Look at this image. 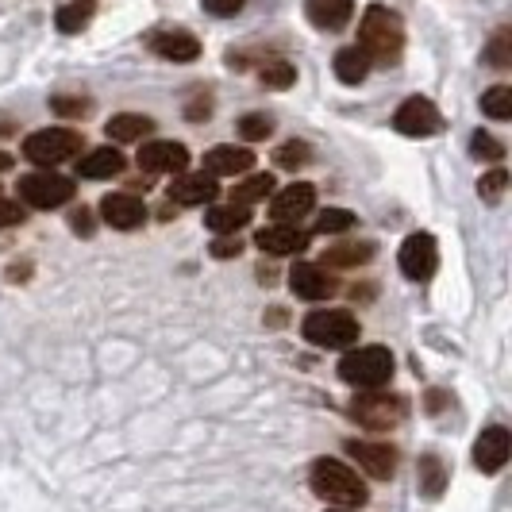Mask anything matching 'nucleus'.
I'll return each mask as SVG.
<instances>
[{
	"label": "nucleus",
	"instance_id": "nucleus-1",
	"mask_svg": "<svg viewBox=\"0 0 512 512\" xmlns=\"http://www.w3.org/2000/svg\"><path fill=\"white\" fill-rule=\"evenodd\" d=\"M370 62L378 66H393L401 51H405V24L393 8L385 4H370L359 20V43H355Z\"/></svg>",
	"mask_w": 512,
	"mask_h": 512
},
{
	"label": "nucleus",
	"instance_id": "nucleus-2",
	"mask_svg": "<svg viewBox=\"0 0 512 512\" xmlns=\"http://www.w3.org/2000/svg\"><path fill=\"white\" fill-rule=\"evenodd\" d=\"M308 482H312V493L324 505H335V509H359L370 497V489L359 478V470H351L347 462L339 459H316L312 470H308Z\"/></svg>",
	"mask_w": 512,
	"mask_h": 512
},
{
	"label": "nucleus",
	"instance_id": "nucleus-3",
	"mask_svg": "<svg viewBox=\"0 0 512 512\" xmlns=\"http://www.w3.org/2000/svg\"><path fill=\"white\" fill-rule=\"evenodd\" d=\"M301 335L316 347H355L359 320L347 308H316L301 320Z\"/></svg>",
	"mask_w": 512,
	"mask_h": 512
},
{
	"label": "nucleus",
	"instance_id": "nucleus-4",
	"mask_svg": "<svg viewBox=\"0 0 512 512\" xmlns=\"http://www.w3.org/2000/svg\"><path fill=\"white\" fill-rule=\"evenodd\" d=\"M339 378L355 389H382L393 378V355L385 347H359L339 359Z\"/></svg>",
	"mask_w": 512,
	"mask_h": 512
},
{
	"label": "nucleus",
	"instance_id": "nucleus-5",
	"mask_svg": "<svg viewBox=\"0 0 512 512\" xmlns=\"http://www.w3.org/2000/svg\"><path fill=\"white\" fill-rule=\"evenodd\" d=\"M347 412L370 432H389V428H397L405 420V401L397 393H385V389H359L351 397Z\"/></svg>",
	"mask_w": 512,
	"mask_h": 512
},
{
	"label": "nucleus",
	"instance_id": "nucleus-6",
	"mask_svg": "<svg viewBox=\"0 0 512 512\" xmlns=\"http://www.w3.org/2000/svg\"><path fill=\"white\" fill-rule=\"evenodd\" d=\"M77 193V181L66 174H51V170H39V174H24L20 178V201L39 212H51V208L70 205Z\"/></svg>",
	"mask_w": 512,
	"mask_h": 512
},
{
	"label": "nucleus",
	"instance_id": "nucleus-7",
	"mask_svg": "<svg viewBox=\"0 0 512 512\" xmlns=\"http://www.w3.org/2000/svg\"><path fill=\"white\" fill-rule=\"evenodd\" d=\"M81 135L70 128H47V131H35V135H27L24 143V154L27 162H35V166H58V162H66V158H74L81 151Z\"/></svg>",
	"mask_w": 512,
	"mask_h": 512
},
{
	"label": "nucleus",
	"instance_id": "nucleus-8",
	"mask_svg": "<svg viewBox=\"0 0 512 512\" xmlns=\"http://www.w3.org/2000/svg\"><path fill=\"white\" fill-rule=\"evenodd\" d=\"M401 274L409 278V282H428L432 274H436L439 266V247H436V235H428V231H412L409 239L401 243Z\"/></svg>",
	"mask_w": 512,
	"mask_h": 512
},
{
	"label": "nucleus",
	"instance_id": "nucleus-9",
	"mask_svg": "<svg viewBox=\"0 0 512 512\" xmlns=\"http://www.w3.org/2000/svg\"><path fill=\"white\" fill-rule=\"evenodd\" d=\"M393 128L401 135H409V139H424V135H436L443 128V116H439V108L428 97H409L393 112Z\"/></svg>",
	"mask_w": 512,
	"mask_h": 512
},
{
	"label": "nucleus",
	"instance_id": "nucleus-10",
	"mask_svg": "<svg viewBox=\"0 0 512 512\" xmlns=\"http://www.w3.org/2000/svg\"><path fill=\"white\" fill-rule=\"evenodd\" d=\"M147 47L166 62H197L201 58V39L185 27H158L147 35Z\"/></svg>",
	"mask_w": 512,
	"mask_h": 512
},
{
	"label": "nucleus",
	"instance_id": "nucleus-11",
	"mask_svg": "<svg viewBox=\"0 0 512 512\" xmlns=\"http://www.w3.org/2000/svg\"><path fill=\"white\" fill-rule=\"evenodd\" d=\"M139 170H147V174H181L185 166H189V151L174 143V139H151V143H143L139 147Z\"/></svg>",
	"mask_w": 512,
	"mask_h": 512
},
{
	"label": "nucleus",
	"instance_id": "nucleus-12",
	"mask_svg": "<svg viewBox=\"0 0 512 512\" xmlns=\"http://www.w3.org/2000/svg\"><path fill=\"white\" fill-rule=\"evenodd\" d=\"M351 459L359 462L362 470L374 478V482H389L397 474V451L389 443H374V439H351L347 443Z\"/></svg>",
	"mask_w": 512,
	"mask_h": 512
},
{
	"label": "nucleus",
	"instance_id": "nucleus-13",
	"mask_svg": "<svg viewBox=\"0 0 512 512\" xmlns=\"http://www.w3.org/2000/svg\"><path fill=\"white\" fill-rule=\"evenodd\" d=\"M174 205H185V208H197V205H212L216 197H220V178H212V174H185L181 170V178H174L170 185V193H166Z\"/></svg>",
	"mask_w": 512,
	"mask_h": 512
},
{
	"label": "nucleus",
	"instance_id": "nucleus-14",
	"mask_svg": "<svg viewBox=\"0 0 512 512\" xmlns=\"http://www.w3.org/2000/svg\"><path fill=\"white\" fill-rule=\"evenodd\" d=\"M512 455V436L501 428V424H493L486 428L482 436L474 439V466L482 470V474H497Z\"/></svg>",
	"mask_w": 512,
	"mask_h": 512
},
{
	"label": "nucleus",
	"instance_id": "nucleus-15",
	"mask_svg": "<svg viewBox=\"0 0 512 512\" xmlns=\"http://www.w3.org/2000/svg\"><path fill=\"white\" fill-rule=\"evenodd\" d=\"M101 220L116 231H135L147 220V205L135 193H108L101 201Z\"/></svg>",
	"mask_w": 512,
	"mask_h": 512
},
{
	"label": "nucleus",
	"instance_id": "nucleus-16",
	"mask_svg": "<svg viewBox=\"0 0 512 512\" xmlns=\"http://www.w3.org/2000/svg\"><path fill=\"white\" fill-rule=\"evenodd\" d=\"M312 205H316V189L308 181H293V185H285L282 193L274 197L270 216L278 224H297V220H305L308 212H312Z\"/></svg>",
	"mask_w": 512,
	"mask_h": 512
},
{
	"label": "nucleus",
	"instance_id": "nucleus-17",
	"mask_svg": "<svg viewBox=\"0 0 512 512\" xmlns=\"http://www.w3.org/2000/svg\"><path fill=\"white\" fill-rule=\"evenodd\" d=\"M308 231H301L297 224H270L255 235V247L266 255H301L308 247Z\"/></svg>",
	"mask_w": 512,
	"mask_h": 512
},
{
	"label": "nucleus",
	"instance_id": "nucleus-18",
	"mask_svg": "<svg viewBox=\"0 0 512 512\" xmlns=\"http://www.w3.org/2000/svg\"><path fill=\"white\" fill-rule=\"evenodd\" d=\"M255 170V151L251 147H212L205 154V174L212 178H235Z\"/></svg>",
	"mask_w": 512,
	"mask_h": 512
},
{
	"label": "nucleus",
	"instance_id": "nucleus-19",
	"mask_svg": "<svg viewBox=\"0 0 512 512\" xmlns=\"http://www.w3.org/2000/svg\"><path fill=\"white\" fill-rule=\"evenodd\" d=\"M289 289H293L301 301H324V297H332L335 285L316 262H297V266L289 270Z\"/></svg>",
	"mask_w": 512,
	"mask_h": 512
},
{
	"label": "nucleus",
	"instance_id": "nucleus-20",
	"mask_svg": "<svg viewBox=\"0 0 512 512\" xmlns=\"http://www.w3.org/2000/svg\"><path fill=\"white\" fill-rule=\"evenodd\" d=\"M305 16L320 31H343L355 16V0H305Z\"/></svg>",
	"mask_w": 512,
	"mask_h": 512
},
{
	"label": "nucleus",
	"instance_id": "nucleus-21",
	"mask_svg": "<svg viewBox=\"0 0 512 512\" xmlns=\"http://www.w3.org/2000/svg\"><path fill=\"white\" fill-rule=\"evenodd\" d=\"M124 166H128V158L120 147H101V151L85 154L81 158V166H77V174L89 181H108V178H120L124 174Z\"/></svg>",
	"mask_w": 512,
	"mask_h": 512
},
{
	"label": "nucleus",
	"instance_id": "nucleus-22",
	"mask_svg": "<svg viewBox=\"0 0 512 512\" xmlns=\"http://www.w3.org/2000/svg\"><path fill=\"white\" fill-rule=\"evenodd\" d=\"M151 131H154V120L143 116V112H120V116H112V120L104 124V135H108L112 143H143Z\"/></svg>",
	"mask_w": 512,
	"mask_h": 512
},
{
	"label": "nucleus",
	"instance_id": "nucleus-23",
	"mask_svg": "<svg viewBox=\"0 0 512 512\" xmlns=\"http://www.w3.org/2000/svg\"><path fill=\"white\" fill-rule=\"evenodd\" d=\"M205 224H208V231H216V235H235L239 228L251 224V205H243V201L212 205L205 212Z\"/></svg>",
	"mask_w": 512,
	"mask_h": 512
},
{
	"label": "nucleus",
	"instance_id": "nucleus-24",
	"mask_svg": "<svg viewBox=\"0 0 512 512\" xmlns=\"http://www.w3.org/2000/svg\"><path fill=\"white\" fill-rule=\"evenodd\" d=\"M366 258H374V243H366V239H347V243H339V247H328V251H324V258H320L316 266L355 270V266H362Z\"/></svg>",
	"mask_w": 512,
	"mask_h": 512
},
{
	"label": "nucleus",
	"instance_id": "nucleus-25",
	"mask_svg": "<svg viewBox=\"0 0 512 512\" xmlns=\"http://www.w3.org/2000/svg\"><path fill=\"white\" fill-rule=\"evenodd\" d=\"M332 66H335V77H339L343 85H362L374 62H370V58H366L359 47H343V51L335 54Z\"/></svg>",
	"mask_w": 512,
	"mask_h": 512
},
{
	"label": "nucleus",
	"instance_id": "nucleus-26",
	"mask_svg": "<svg viewBox=\"0 0 512 512\" xmlns=\"http://www.w3.org/2000/svg\"><path fill=\"white\" fill-rule=\"evenodd\" d=\"M93 8H97V0H66V4L54 12V27H58L62 35H77L81 27L93 20Z\"/></svg>",
	"mask_w": 512,
	"mask_h": 512
},
{
	"label": "nucleus",
	"instance_id": "nucleus-27",
	"mask_svg": "<svg viewBox=\"0 0 512 512\" xmlns=\"http://www.w3.org/2000/svg\"><path fill=\"white\" fill-rule=\"evenodd\" d=\"M416 478H420V493L436 501V497H443V489H447V466H443L439 455H424L420 466H416Z\"/></svg>",
	"mask_w": 512,
	"mask_h": 512
},
{
	"label": "nucleus",
	"instance_id": "nucleus-28",
	"mask_svg": "<svg viewBox=\"0 0 512 512\" xmlns=\"http://www.w3.org/2000/svg\"><path fill=\"white\" fill-rule=\"evenodd\" d=\"M270 193H274V174H251V178H243L235 185L231 201L251 205V201H262V197H270Z\"/></svg>",
	"mask_w": 512,
	"mask_h": 512
},
{
	"label": "nucleus",
	"instance_id": "nucleus-29",
	"mask_svg": "<svg viewBox=\"0 0 512 512\" xmlns=\"http://www.w3.org/2000/svg\"><path fill=\"white\" fill-rule=\"evenodd\" d=\"M355 228V212L347 208H324L312 224V235H339V231H351Z\"/></svg>",
	"mask_w": 512,
	"mask_h": 512
},
{
	"label": "nucleus",
	"instance_id": "nucleus-30",
	"mask_svg": "<svg viewBox=\"0 0 512 512\" xmlns=\"http://www.w3.org/2000/svg\"><path fill=\"white\" fill-rule=\"evenodd\" d=\"M482 112L489 120H509L512 116V89L509 85H493L482 93Z\"/></svg>",
	"mask_w": 512,
	"mask_h": 512
},
{
	"label": "nucleus",
	"instance_id": "nucleus-31",
	"mask_svg": "<svg viewBox=\"0 0 512 512\" xmlns=\"http://www.w3.org/2000/svg\"><path fill=\"white\" fill-rule=\"evenodd\" d=\"M486 62L493 66V70H509V66H512V31H509V27H501V31L489 39Z\"/></svg>",
	"mask_w": 512,
	"mask_h": 512
},
{
	"label": "nucleus",
	"instance_id": "nucleus-32",
	"mask_svg": "<svg viewBox=\"0 0 512 512\" xmlns=\"http://www.w3.org/2000/svg\"><path fill=\"white\" fill-rule=\"evenodd\" d=\"M470 154H474L478 162H501V158H505V143L493 139L489 131H474V135H470Z\"/></svg>",
	"mask_w": 512,
	"mask_h": 512
},
{
	"label": "nucleus",
	"instance_id": "nucleus-33",
	"mask_svg": "<svg viewBox=\"0 0 512 512\" xmlns=\"http://www.w3.org/2000/svg\"><path fill=\"white\" fill-rule=\"evenodd\" d=\"M308 158H312V147H308L305 139H289V143H282V147L274 151V162H278L282 170H297V166H305Z\"/></svg>",
	"mask_w": 512,
	"mask_h": 512
},
{
	"label": "nucleus",
	"instance_id": "nucleus-34",
	"mask_svg": "<svg viewBox=\"0 0 512 512\" xmlns=\"http://www.w3.org/2000/svg\"><path fill=\"white\" fill-rule=\"evenodd\" d=\"M270 131H274V120H270L266 112H247V116L239 120V135H243V143H262Z\"/></svg>",
	"mask_w": 512,
	"mask_h": 512
},
{
	"label": "nucleus",
	"instance_id": "nucleus-35",
	"mask_svg": "<svg viewBox=\"0 0 512 512\" xmlns=\"http://www.w3.org/2000/svg\"><path fill=\"white\" fill-rule=\"evenodd\" d=\"M258 77H262V85H266V89H278V93H282V89H289V85L297 81V70H293L289 62H266Z\"/></svg>",
	"mask_w": 512,
	"mask_h": 512
},
{
	"label": "nucleus",
	"instance_id": "nucleus-36",
	"mask_svg": "<svg viewBox=\"0 0 512 512\" xmlns=\"http://www.w3.org/2000/svg\"><path fill=\"white\" fill-rule=\"evenodd\" d=\"M505 189H509V170H501V166L482 174V181H478V193H482V201H489V205H497Z\"/></svg>",
	"mask_w": 512,
	"mask_h": 512
},
{
	"label": "nucleus",
	"instance_id": "nucleus-37",
	"mask_svg": "<svg viewBox=\"0 0 512 512\" xmlns=\"http://www.w3.org/2000/svg\"><path fill=\"white\" fill-rule=\"evenodd\" d=\"M51 108L58 112V116H74V120H85L93 104L85 101V97H66V93H58V97H51Z\"/></svg>",
	"mask_w": 512,
	"mask_h": 512
},
{
	"label": "nucleus",
	"instance_id": "nucleus-38",
	"mask_svg": "<svg viewBox=\"0 0 512 512\" xmlns=\"http://www.w3.org/2000/svg\"><path fill=\"white\" fill-rule=\"evenodd\" d=\"M208 251H212V258H239V251H243V239H239V235H216Z\"/></svg>",
	"mask_w": 512,
	"mask_h": 512
},
{
	"label": "nucleus",
	"instance_id": "nucleus-39",
	"mask_svg": "<svg viewBox=\"0 0 512 512\" xmlns=\"http://www.w3.org/2000/svg\"><path fill=\"white\" fill-rule=\"evenodd\" d=\"M12 224H24V205L0 197V228H12Z\"/></svg>",
	"mask_w": 512,
	"mask_h": 512
},
{
	"label": "nucleus",
	"instance_id": "nucleus-40",
	"mask_svg": "<svg viewBox=\"0 0 512 512\" xmlns=\"http://www.w3.org/2000/svg\"><path fill=\"white\" fill-rule=\"evenodd\" d=\"M212 116V97H197V101L185 104V120H193V124H201Z\"/></svg>",
	"mask_w": 512,
	"mask_h": 512
},
{
	"label": "nucleus",
	"instance_id": "nucleus-41",
	"mask_svg": "<svg viewBox=\"0 0 512 512\" xmlns=\"http://www.w3.org/2000/svg\"><path fill=\"white\" fill-rule=\"evenodd\" d=\"M205 4V12H212V16H235L247 0H201Z\"/></svg>",
	"mask_w": 512,
	"mask_h": 512
},
{
	"label": "nucleus",
	"instance_id": "nucleus-42",
	"mask_svg": "<svg viewBox=\"0 0 512 512\" xmlns=\"http://www.w3.org/2000/svg\"><path fill=\"white\" fill-rule=\"evenodd\" d=\"M70 224H74V231H81V235H93V216L81 208V212H74L70 216Z\"/></svg>",
	"mask_w": 512,
	"mask_h": 512
},
{
	"label": "nucleus",
	"instance_id": "nucleus-43",
	"mask_svg": "<svg viewBox=\"0 0 512 512\" xmlns=\"http://www.w3.org/2000/svg\"><path fill=\"white\" fill-rule=\"evenodd\" d=\"M24 278H31V262H12L8 282H24Z\"/></svg>",
	"mask_w": 512,
	"mask_h": 512
},
{
	"label": "nucleus",
	"instance_id": "nucleus-44",
	"mask_svg": "<svg viewBox=\"0 0 512 512\" xmlns=\"http://www.w3.org/2000/svg\"><path fill=\"white\" fill-rule=\"evenodd\" d=\"M258 282L270 285V282H274V270H270V266H262V270H258Z\"/></svg>",
	"mask_w": 512,
	"mask_h": 512
},
{
	"label": "nucleus",
	"instance_id": "nucleus-45",
	"mask_svg": "<svg viewBox=\"0 0 512 512\" xmlns=\"http://www.w3.org/2000/svg\"><path fill=\"white\" fill-rule=\"evenodd\" d=\"M8 166H12V154L0 151V170H8Z\"/></svg>",
	"mask_w": 512,
	"mask_h": 512
}]
</instances>
